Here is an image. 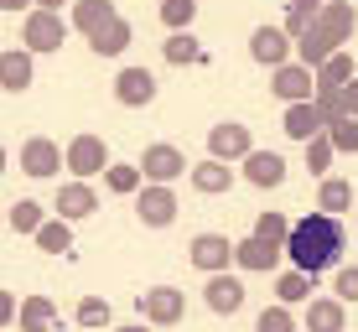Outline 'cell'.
<instances>
[{"instance_id": "d590c367", "label": "cell", "mask_w": 358, "mask_h": 332, "mask_svg": "<svg viewBox=\"0 0 358 332\" xmlns=\"http://www.w3.org/2000/svg\"><path fill=\"white\" fill-rule=\"evenodd\" d=\"M332 156H338V145H332V135H317V140H306V171H312V177H327Z\"/></svg>"}, {"instance_id": "8992f818", "label": "cell", "mask_w": 358, "mask_h": 332, "mask_svg": "<svg viewBox=\"0 0 358 332\" xmlns=\"http://www.w3.org/2000/svg\"><path fill=\"white\" fill-rule=\"evenodd\" d=\"M291 52H296V36H291L286 27H255V31H250V57H255L260 68H270V73L286 68Z\"/></svg>"}, {"instance_id": "ee69618b", "label": "cell", "mask_w": 358, "mask_h": 332, "mask_svg": "<svg viewBox=\"0 0 358 332\" xmlns=\"http://www.w3.org/2000/svg\"><path fill=\"white\" fill-rule=\"evenodd\" d=\"M348 115H353V120H358V78H353V83H348Z\"/></svg>"}, {"instance_id": "5b68a950", "label": "cell", "mask_w": 358, "mask_h": 332, "mask_svg": "<svg viewBox=\"0 0 358 332\" xmlns=\"http://www.w3.org/2000/svg\"><path fill=\"white\" fill-rule=\"evenodd\" d=\"M187 260L203 270V275H224V270L239 260V244H234L229 233H197L187 244Z\"/></svg>"}, {"instance_id": "ffe728a7", "label": "cell", "mask_w": 358, "mask_h": 332, "mask_svg": "<svg viewBox=\"0 0 358 332\" xmlns=\"http://www.w3.org/2000/svg\"><path fill=\"white\" fill-rule=\"evenodd\" d=\"M244 182H250V187H280V182H286V156L280 151H255L250 161H244Z\"/></svg>"}, {"instance_id": "83f0119b", "label": "cell", "mask_w": 358, "mask_h": 332, "mask_svg": "<svg viewBox=\"0 0 358 332\" xmlns=\"http://www.w3.org/2000/svg\"><path fill=\"white\" fill-rule=\"evenodd\" d=\"M130 36H135V31H130V21H125V16H115L99 36H89V47H94L99 57H120V52L130 47Z\"/></svg>"}, {"instance_id": "cb8c5ba5", "label": "cell", "mask_w": 358, "mask_h": 332, "mask_svg": "<svg viewBox=\"0 0 358 332\" xmlns=\"http://www.w3.org/2000/svg\"><path fill=\"white\" fill-rule=\"evenodd\" d=\"M353 208V182L348 177H322V192H317V213L343 218Z\"/></svg>"}, {"instance_id": "f1b7e54d", "label": "cell", "mask_w": 358, "mask_h": 332, "mask_svg": "<svg viewBox=\"0 0 358 332\" xmlns=\"http://www.w3.org/2000/svg\"><path fill=\"white\" fill-rule=\"evenodd\" d=\"M104 187L115 192V198H141V187H145V171H141V166L115 161V166L104 171Z\"/></svg>"}, {"instance_id": "603a6c76", "label": "cell", "mask_w": 358, "mask_h": 332, "mask_svg": "<svg viewBox=\"0 0 358 332\" xmlns=\"http://www.w3.org/2000/svg\"><path fill=\"white\" fill-rule=\"evenodd\" d=\"M338 52H343V47H338V42H332V36H327L322 27H312V31H306V36H301V42H296V63H306V68H312V73H317V68H322V63H327V57H338Z\"/></svg>"}, {"instance_id": "bcb514c9", "label": "cell", "mask_w": 358, "mask_h": 332, "mask_svg": "<svg viewBox=\"0 0 358 332\" xmlns=\"http://www.w3.org/2000/svg\"><path fill=\"white\" fill-rule=\"evenodd\" d=\"M115 332H145V322H130V327H115Z\"/></svg>"}, {"instance_id": "2e32d148", "label": "cell", "mask_w": 358, "mask_h": 332, "mask_svg": "<svg viewBox=\"0 0 358 332\" xmlns=\"http://www.w3.org/2000/svg\"><path fill=\"white\" fill-rule=\"evenodd\" d=\"M280 254H286V244H270V239H239V270H250V275H265V270H275L280 265Z\"/></svg>"}, {"instance_id": "d4e9b609", "label": "cell", "mask_w": 358, "mask_h": 332, "mask_svg": "<svg viewBox=\"0 0 358 332\" xmlns=\"http://www.w3.org/2000/svg\"><path fill=\"white\" fill-rule=\"evenodd\" d=\"M317 275H306V270H286V275H275V301L280 306H296V301H317Z\"/></svg>"}, {"instance_id": "d6986e66", "label": "cell", "mask_w": 358, "mask_h": 332, "mask_svg": "<svg viewBox=\"0 0 358 332\" xmlns=\"http://www.w3.org/2000/svg\"><path fill=\"white\" fill-rule=\"evenodd\" d=\"M120 10H115V0H73V31H83V36H99L109 27V21H115Z\"/></svg>"}, {"instance_id": "8d00e7d4", "label": "cell", "mask_w": 358, "mask_h": 332, "mask_svg": "<svg viewBox=\"0 0 358 332\" xmlns=\"http://www.w3.org/2000/svg\"><path fill=\"white\" fill-rule=\"evenodd\" d=\"M255 332H296V317H291V306H265L260 317H255Z\"/></svg>"}, {"instance_id": "277c9868", "label": "cell", "mask_w": 358, "mask_h": 332, "mask_svg": "<svg viewBox=\"0 0 358 332\" xmlns=\"http://www.w3.org/2000/svg\"><path fill=\"white\" fill-rule=\"evenodd\" d=\"M68 27L73 21H63V10H27V21H21V47H27V52H57Z\"/></svg>"}, {"instance_id": "f6af8a7d", "label": "cell", "mask_w": 358, "mask_h": 332, "mask_svg": "<svg viewBox=\"0 0 358 332\" xmlns=\"http://www.w3.org/2000/svg\"><path fill=\"white\" fill-rule=\"evenodd\" d=\"M68 0H36V10H63Z\"/></svg>"}, {"instance_id": "3957f363", "label": "cell", "mask_w": 358, "mask_h": 332, "mask_svg": "<svg viewBox=\"0 0 358 332\" xmlns=\"http://www.w3.org/2000/svg\"><path fill=\"white\" fill-rule=\"evenodd\" d=\"M260 151L255 145V135H250V125H239V120H218L213 130H208V156L213 161H250V156Z\"/></svg>"}, {"instance_id": "484cf974", "label": "cell", "mask_w": 358, "mask_h": 332, "mask_svg": "<svg viewBox=\"0 0 358 332\" xmlns=\"http://www.w3.org/2000/svg\"><path fill=\"white\" fill-rule=\"evenodd\" d=\"M322 6H327V0H286V21H280V27H286L296 42H301V36L312 31L317 21H322Z\"/></svg>"}, {"instance_id": "b9f144b4", "label": "cell", "mask_w": 358, "mask_h": 332, "mask_svg": "<svg viewBox=\"0 0 358 332\" xmlns=\"http://www.w3.org/2000/svg\"><path fill=\"white\" fill-rule=\"evenodd\" d=\"M0 322H6V327H16V296H10V291L0 296Z\"/></svg>"}, {"instance_id": "e0dca14e", "label": "cell", "mask_w": 358, "mask_h": 332, "mask_svg": "<svg viewBox=\"0 0 358 332\" xmlns=\"http://www.w3.org/2000/svg\"><path fill=\"white\" fill-rule=\"evenodd\" d=\"M343 327H348V301L338 296L306 301V332H343Z\"/></svg>"}, {"instance_id": "4dcf8cb0", "label": "cell", "mask_w": 358, "mask_h": 332, "mask_svg": "<svg viewBox=\"0 0 358 332\" xmlns=\"http://www.w3.org/2000/svg\"><path fill=\"white\" fill-rule=\"evenodd\" d=\"M6 224L16 229V233H42L47 229V213H42V203H31V198H21V203H10V213H6Z\"/></svg>"}, {"instance_id": "d6a6232c", "label": "cell", "mask_w": 358, "mask_h": 332, "mask_svg": "<svg viewBox=\"0 0 358 332\" xmlns=\"http://www.w3.org/2000/svg\"><path fill=\"white\" fill-rule=\"evenodd\" d=\"M36 250L42 254H68L73 250V224L68 218H47V229L36 233Z\"/></svg>"}, {"instance_id": "6da1fadb", "label": "cell", "mask_w": 358, "mask_h": 332, "mask_svg": "<svg viewBox=\"0 0 358 332\" xmlns=\"http://www.w3.org/2000/svg\"><path fill=\"white\" fill-rule=\"evenodd\" d=\"M286 260L291 270H306V275H322L343 260V224L332 213H306L296 218L291 239H286Z\"/></svg>"}, {"instance_id": "1f68e13d", "label": "cell", "mask_w": 358, "mask_h": 332, "mask_svg": "<svg viewBox=\"0 0 358 332\" xmlns=\"http://www.w3.org/2000/svg\"><path fill=\"white\" fill-rule=\"evenodd\" d=\"M353 78H358V73H353V57H348V52L327 57V63L317 68V89H348Z\"/></svg>"}, {"instance_id": "7a4b0ae2", "label": "cell", "mask_w": 358, "mask_h": 332, "mask_svg": "<svg viewBox=\"0 0 358 332\" xmlns=\"http://www.w3.org/2000/svg\"><path fill=\"white\" fill-rule=\"evenodd\" d=\"M109 166H115V161H109V145H104V135L83 130V135H73V140H68V171H73V182L104 177Z\"/></svg>"}, {"instance_id": "f546056e", "label": "cell", "mask_w": 358, "mask_h": 332, "mask_svg": "<svg viewBox=\"0 0 358 332\" xmlns=\"http://www.w3.org/2000/svg\"><path fill=\"white\" fill-rule=\"evenodd\" d=\"M162 57H166L171 68H192L197 57H203V47H197V36H192V31H171L166 42H162Z\"/></svg>"}, {"instance_id": "52a82bcc", "label": "cell", "mask_w": 358, "mask_h": 332, "mask_svg": "<svg viewBox=\"0 0 358 332\" xmlns=\"http://www.w3.org/2000/svg\"><path fill=\"white\" fill-rule=\"evenodd\" d=\"M270 94H275L280 104H312L317 99V73L306 63H286L270 73Z\"/></svg>"}, {"instance_id": "5bb4252c", "label": "cell", "mask_w": 358, "mask_h": 332, "mask_svg": "<svg viewBox=\"0 0 358 332\" xmlns=\"http://www.w3.org/2000/svg\"><path fill=\"white\" fill-rule=\"evenodd\" d=\"M280 130L291 135V140H317V135H327V115L317 109V99L312 104H286V115H280Z\"/></svg>"}, {"instance_id": "ab89813d", "label": "cell", "mask_w": 358, "mask_h": 332, "mask_svg": "<svg viewBox=\"0 0 358 332\" xmlns=\"http://www.w3.org/2000/svg\"><path fill=\"white\" fill-rule=\"evenodd\" d=\"M327 135H332V145H338L343 156H358V120L353 115L338 120V125H327Z\"/></svg>"}, {"instance_id": "836d02e7", "label": "cell", "mask_w": 358, "mask_h": 332, "mask_svg": "<svg viewBox=\"0 0 358 332\" xmlns=\"http://www.w3.org/2000/svg\"><path fill=\"white\" fill-rule=\"evenodd\" d=\"M291 229H296V224H291L286 213H275V208H265V213L255 218V239H270V244H286Z\"/></svg>"}, {"instance_id": "4fadbf2b", "label": "cell", "mask_w": 358, "mask_h": 332, "mask_svg": "<svg viewBox=\"0 0 358 332\" xmlns=\"http://www.w3.org/2000/svg\"><path fill=\"white\" fill-rule=\"evenodd\" d=\"M244 296H250V291H244V280L239 275H208V286H203V301H208V312H218V317H234L244 306Z\"/></svg>"}, {"instance_id": "9a60e30c", "label": "cell", "mask_w": 358, "mask_h": 332, "mask_svg": "<svg viewBox=\"0 0 358 332\" xmlns=\"http://www.w3.org/2000/svg\"><path fill=\"white\" fill-rule=\"evenodd\" d=\"M57 218H68V224H78V218H89L94 208H99V192L89 187V182H63L57 187Z\"/></svg>"}, {"instance_id": "8fae6325", "label": "cell", "mask_w": 358, "mask_h": 332, "mask_svg": "<svg viewBox=\"0 0 358 332\" xmlns=\"http://www.w3.org/2000/svg\"><path fill=\"white\" fill-rule=\"evenodd\" d=\"M57 166H68V151L57 140H47V135H31L27 145H21V171H27V177H52Z\"/></svg>"}, {"instance_id": "ba28073f", "label": "cell", "mask_w": 358, "mask_h": 332, "mask_svg": "<svg viewBox=\"0 0 358 332\" xmlns=\"http://www.w3.org/2000/svg\"><path fill=\"white\" fill-rule=\"evenodd\" d=\"M135 218H141L145 229H171L177 224V192L162 187V182H145L141 198H135Z\"/></svg>"}, {"instance_id": "7402d4cb", "label": "cell", "mask_w": 358, "mask_h": 332, "mask_svg": "<svg viewBox=\"0 0 358 332\" xmlns=\"http://www.w3.org/2000/svg\"><path fill=\"white\" fill-rule=\"evenodd\" d=\"M317 27H322L332 42H353V31H358V16H353V0H327L322 6V21H317Z\"/></svg>"}, {"instance_id": "f35d334b", "label": "cell", "mask_w": 358, "mask_h": 332, "mask_svg": "<svg viewBox=\"0 0 358 332\" xmlns=\"http://www.w3.org/2000/svg\"><path fill=\"white\" fill-rule=\"evenodd\" d=\"M73 317H78V327H104V322H109V301H104V296H83Z\"/></svg>"}, {"instance_id": "ac0fdd59", "label": "cell", "mask_w": 358, "mask_h": 332, "mask_svg": "<svg viewBox=\"0 0 358 332\" xmlns=\"http://www.w3.org/2000/svg\"><path fill=\"white\" fill-rule=\"evenodd\" d=\"M0 89L6 94H27L31 89V52L27 47H6V52H0Z\"/></svg>"}, {"instance_id": "4316f807", "label": "cell", "mask_w": 358, "mask_h": 332, "mask_svg": "<svg viewBox=\"0 0 358 332\" xmlns=\"http://www.w3.org/2000/svg\"><path fill=\"white\" fill-rule=\"evenodd\" d=\"M16 327L21 332H52L57 327V306L47 296H27V301H21V322Z\"/></svg>"}, {"instance_id": "60d3db41", "label": "cell", "mask_w": 358, "mask_h": 332, "mask_svg": "<svg viewBox=\"0 0 358 332\" xmlns=\"http://www.w3.org/2000/svg\"><path fill=\"white\" fill-rule=\"evenodd\" d=\"M332 291H338V301H358V265H343Z\"/></svg>"}, {"instance_id": "7bdbcfd3", "label": "cell", "mask_w": 358, "mask_h": 332, "mask_svg": "<svg viewBox=\"0 0 358 332\" xmlns=\"http://www.w3.org/2000/svg\"><path fill=\"white\" fill-rule=\"evenodd\" d=\"M21 6H31V10H36V0H0V10H10V16H16Z\"/></svg>"}, {"instance_id": "30bf717a", "label": "cell", "mask_w": 358, "mask_h": 332, "mask_svg": "<svg viewBox=\"0 0 358 332\" xmlns=\"http://www.w3.org/2000/svg\"><path fill=\"white\" fill-rule=\"evenodd\" d=\"M145 171V182H162V187H171V182L187 171V156L177 151V145H166V140H156V145H145V156L135 161Z\"/></svg>"}, {"instance_id": "44dd1931", "label": "cell", "mask_w": 358, "mask_h": 332, "mask_svg": "<svg viewBox=\"0 0 358 332\" xmlns=\"http://www.w3.org/2000/svg\"><path fill=\"white\" fill-rule=\"evenodd\" d=\"M187 177H192V192H203V198H218V192L234 187V166H229V161H213V156H208V161H197Z\"/></svg>"}, {"instance_id": "7c38bea8", "label": "cell", "mask_w": 358, "mask_h": 332, "mask_svg": "<svg viewBox=\"0 0 358 332\" xmlns=\"http://www.w3.org/2000/svg\"><path fill=\"white\" fill-rule=\"evenodd\" d=\"M115 99L125 104V109H145V104H156V73H151V68H120V78H115Z\"/></svg>"}, {"instance_id": "9c48e42d", "label": "cell", "mask_w": 358, "mask_h": 332, "mask_svg": "<svg viewBox=\"0 0 358 332\" xmlns=\"http://www.w3.org/2000/svg\"><path fill=\"white\" fill-rule=\"evenodd\" d=\"M141 317L151 327H177L182 317H187V296H182L177 286H151L141 296Z\"/></svg>"}, {"instance_id": "74e56055", "label": "cell", "mask_w": 358, "mask_h": 332, "mask_svg": "<svg viewBox=\"0 0 358 332\" xmlns=\"http://www.w3.org/2000/svg\"><path fill=\"white\" fill-rule=\"evenodd\" d=\"M317 109L327 115V125L348 120V89H317Z\"/></svg>"}, {"instance_id": "e575fe53", "label": "cell", "mask_w": 358, "mask_h": 332, "mask_svg": "<svg viewBox=\"0 0 358 332\" xmlns=\"http://www.w3.org/2000/svg\"><path fill=\"white\" fill-rule=\"evenodd\" d=\"M197 21V0H162V27L166 31H192Z\"/></svg>"}]
</instances>
